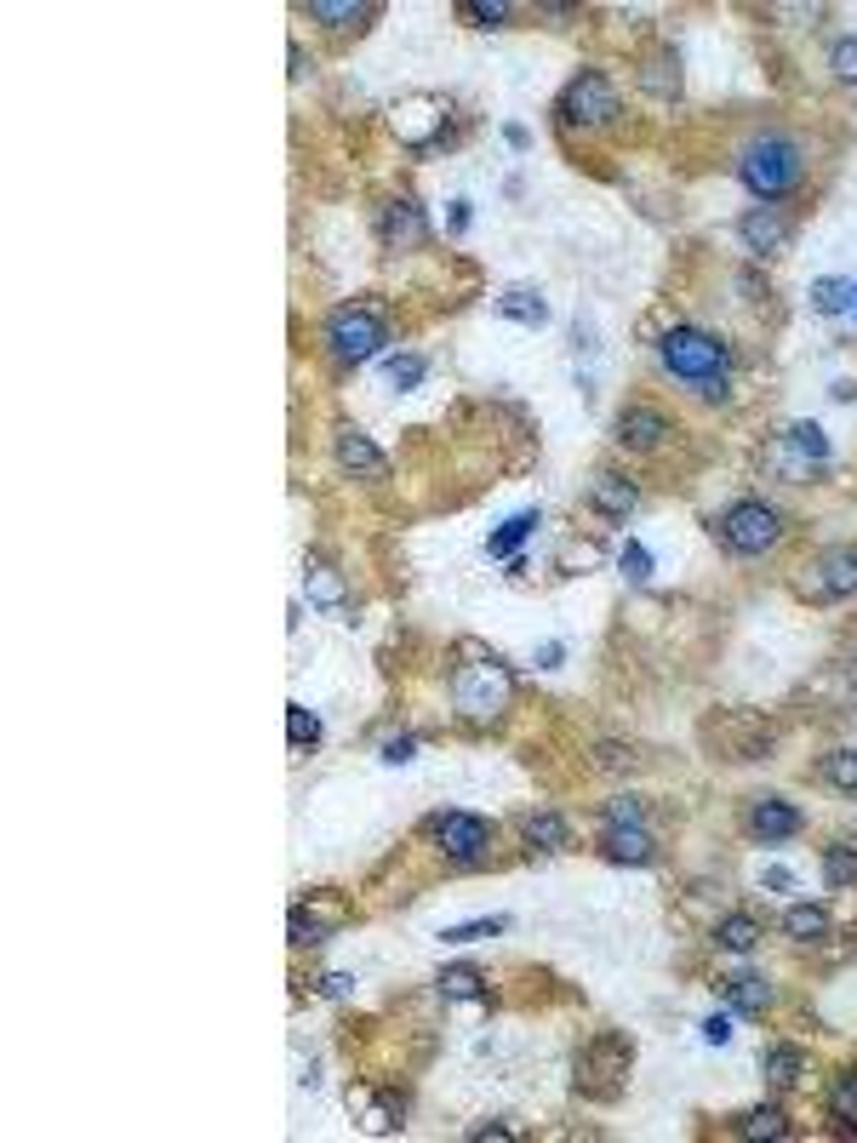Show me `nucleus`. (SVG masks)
Here are the masks:
<instances>
[{
    "label": "nucleus",
    "mask_w": 857,
    "mask_h": 1143,
    "mask_svg": "<svg viewBox=\"0 0 857 1143\" xmlns=\"http://www.w3.org/2000/svg\"><path fill=\"white\" fill-rule=\"evenodd\" d=\"M657 355L675 378H686L703 400H726V371H732V349L714 332H698V326H669L657 337Z\"/></svg>",
    "instance_id": "obj_1"
},
{
    "label": "nucleus",
    "mask_w": 857,
    "mask_h": 1143,
    "mask_svg": "<svg viewBox=\"0 0 857 1143\" xmlns=\"http://www.w3.org/2000/svg\"><path fill=\"white\" fill-rule=\"evenodd\" d=\"M514 698V675L498 664V657H486L469 646V664L452 669V703L469 714V721H498Z\"/></svg>",
    "instance_id": "obj_2"
},
{
    "label": "nucleus",
    "mask_w": 857,
    "mask_h": 1143,
    "mask_svg": "<svg viewBox=\"0 0 857 1143\" xmlns=\"http://www.w3.org/2000/svg\"><path fill=\"white\" fill-rule=\"evenodd\" d=\"M737 178L749 184V195L755 200H783L794 184H800V149L789 137H778V132H766V137H755L749 149H743V160H737Z\"/></svg>",
    "instance_id": "obj_3"
},
{
    "label": "nucleus",
    "mask_w": 857,
    "mask_h": 1143,
    "mask_svg": "<svg viewBox=\"0 0 857 1143\" xmlns=\"http://www.w3.org/2000/svg\"><path fill=\"white\" fill-rule=\"evenodd\" d=\"M628 1064H635V1046L606 1029V1035H594L578 1052V1075H571V1086H578L583 1098H594V1103H612V1098H623V1086H628Z\"/></svg>",
    "instance_id": "obj_4"
},
{
    "label": "nucleus",
    "mask_w": 857,
    "mask_h": 1143,
    "mask_svg": "<svg viewBox=\"0 0 857 1143\" xmlns=\"http://www.w3.org/2000/svg\"><path fill=\"white\" fill-rule=\"evenodd\" d=\"M383 321H378V309H366V303H343L332 309V321H326V349L343 360V366H360L371 355H383Z\"/></svg>",
    "instance_id": "obj_5"
},
{
    "label": "nucleus",
    "mask_w": 857,
    "mask_h": 1143,
    "mask_svg": "<svg viewBox=\"0 0 857 1143\" xmlns=\"http://www.w3.org/2000/svg\"><path fill=\"white\" fill-rule=\"evenodd\" d=\"M721 537H726V550H737V555H766L771 543L783 537V521H778V509H771V503L743 498V503H732V509H726Z\"/></svg>",
    "instance_id": "obj_6"
},
{
    "label": "nucleus",
    "mask_w": 857,
    "mask_h": 1143,
    "mask_svg": "<svg viewBox=\"0 0 857 1143\" xmlns=\"http://www.w3.org/2000/svg\"><path fill=\"white\" fill-rule=\"evenodd\" d=\"M703 737H709L726 761H760V755L771 750V726L760 721V714H749V709L714 714V721L703 726Z\"/></svg>",
    "instance_id": "obj_7"
},
{
    "label": "nucleus",
    "mask_w": 857,
    "mask_h": 1143,
    "mask_svg": "<svg viewBox=\"0 0 857 1143\" xmlns=\"http://www.w3.org/2000/svg\"><path fill=\"white\" fill-rule=\"evenodd\" d=\"M560 121H566V126H612V121H617V92H612V80L594 75V69H583V75L560 92Z\"/></svg>",
    "instance_id": "obj_8"
},
{
    "label": "nucleus",
    "mask_w": 857,
    "mask_h": 1143,
    "mask_svg": "<svg viewBox=\"0 0 857 1143\" xmlns=\"http://www.w3.org/2000/svg\"><path fill=\"white\" fill-rule=\"evenodd\" d=\"M429 835H435V846L452 857V864H475V857L492 846V823L475 818V812H435L429 818Z\"/></svg>",
    "instance_id": "obj_9"
},
{
    "label": "nucleus",
    "mask_w": 857,
    "mask_h": 1143,
    "mask_svg": "<svg viewBox=\"0 0 857 1143\" xmlns=\"http://www.w3.org/2000/svg\"><path fill=\"white\" fill-rule=\"evenodd\" d=\"M378 241L389 252H418V246H429V218H423V207H418L412 195H394V200H383V207H378Z\"/></svg>",
    "instance_id": "obj_10"
},
{
    "label": "nucleus",
    "mask_w": 857,
    "mask_h": 1143,
    "mask_svg": "<svg viewBox=\"0 0 857 1143\" xmlns=\"http://www.w3.org/2000/svg\"><path fill=\"white\" fill-rule=\"evenodd\" d=\"M394 132H400V143H412V149H435L446 137V103L418 98L407 109H394Z\"/></svg>",
    "instance_id": "obj_11"
},
{
    "label": "nucleus",
    "mask_w": 857,
    "mask_h": 1143,
    "mask_svg": "<svg viewBox=\"0 0 857 1143\" xmlns=\"http://www.w3.org/2000/svg\"><path fill=\"white\" fill-rule=\"evenodd\" d=\"M669 435H675V429H669V418L657 412V407H623L617 412V441L628 452H657Z\"/></svg>",
    "instance_id": "obj_12"
},
{
    "label": "nucleus",
    "mask_w": 857,
    "mask_h": 1143,
    "mask_svg": "<svg viewBox=\"0 0 857 1143\" xmlns=\"http://www.w3.org/2000/svg\"><path fill=\"white\" fill-rule=\"evenodd\" d=\"M737 235H743V246H749L755 257H771V252L789 246V223H783L778 207H749L737 218Z\"/></svg>",
    "instance_id": "obj_13"
},
{
    "label": "nucleus",
    "mask_w": 857,
    "mask_h": 1143,
    "mask_svg": "<svg viewBox=\"0 0 857 1143\" xmlns=\"http://www.w3.org/2000/svg\"><path fill=\"white\" fill-rule=\"evenodd\" d=\"M337 464L349 469V475H360V480H383V475H389V457L371 446L360 429H349V423L337 429Z\"/></svg>",
    "instance_id": "obj_14"
},
{
    "label": "nucleus",
    "mask_w": 857,
    "mask_h": 1143,
    "mask_svg": "<svg viewBox=\"0 0 857 1143\" xmlns=\"http://www.w3.org/2000/svg\"><path fill=\"white\" fill-rule=\"evenodd\" d=\"M589 503L606 514V521H628V514H635V503H641V486L628 480V475H594L589 480Z\"/></svg>",
    "instance_id": "obj_15"
},
{
    "label": "nucleus",
    "mask_w": 857,
    "mask_h": 1143,
    "mask_svg": "<svg viewBox=\"0 0 857 1143\" xmlns=\"http://www.w3.org/2000/svg\"><path fill=\"white\" fill-rule=\"evenodd\" d=\"M749 835H760V841H789V835H800V812L789 807V800H778V795H755Z\"/></svg>",
    "instance_id": "obj_16"
},
{
    "label": "nucleus",
    "mask_w": 857,
    "mask_h": 1143,
    "mask_svg": "<svg viewBox=\"0 0 857 1143\" xmlns=\"http://www.w3.org/2000/svg\"><path fill=\"white\" fill-rule=\"evenodd\" d=\"M812 595L823 600H835V595H852L857 589V550H828L817 566H812Z\"/></svg>",
    "instance_id": "obj_17"
},
{
    "label": "nucleus",
    "mask_w": 857,
    "mask_h": 1143,
    "mask_svg": "<svg viewBox=\"0 0 857 1143\" xmlns=\"http://www.w3.org/2000/svg\"><path fill=\"white\" fill-rule=\"evenodd\" d=\"M600 852L612 857V864H652L657 846L646 835V823H606V835H600Z\"/></svg>",
    "instance_id": "obj_18"
},
{
    "label": "nucleus",
    "mask_w": 857,
    "mask_h": 1143,
    "mask_svg": "<svg viewBox=\"0 0 857 1143\" xmlns=\"http://www.w3.org/2000/svg\"><path fill=\"white\" fill-rule=\"evenodd\" d=\"M303 595L314 600V607H326V612H343V600H349V584H343V572L332 561H309L303 566Z\"/></svg>",
    "instance_id": "obj_19"
},
{
    "label": "nucleus",
    "mask_w": 857,
    "mask_h": 1143,
    "mask_svg": "<svg viewBox=\"0 0 857 1143\" xmlns=\"http://www.w3.org/2000/svg\"><path fill=\"white\" fill-rule=\"evenodd\" d=\"M721 995H726L732 1012H749V1018L771 1007V984L760 978V972H732V978H721Z\"/></svg>",
    "instance_id": "obj_20"
},
{
    "label": "nucleus",
    "mask_w": 857,
    "mask_h": 1143,
    "mask_svg": "<svg viewBox=\"0 0 857 1143\" xmlns=\"http://www.w3.org/2000/svg\"><path fill=\"white\" fill-rule=\"evenodd\" d=\"M314 23H326V29H360L366 18H378V7L371 0H309L303 7Z\"/></svg>",
    "instance_id": "obj_21"
},
{
    "label": "nucleus",
    "mask_w": 857,
    "mask_h": 1143,
    "mask_svg": "<svg viewBox=\"0 0 857 1143\" xmlns=\"http://www.w3.org/2000/svg\"><path fill=\"white\" fill-rule=\"evenodd\" d=\"M641 86L652 98H680V57L675 52H652L646 69H641Z\"/></svg>",
    "instance_id": "obj_22"
},
{
    "label": "nucleus",
    "mask_w": 857,
    "mask_h": 1143,
    "mask_svg": "<svg viewBox=\"0 0 857 1143\" xmlns=\"http://www.w3.org/2000/svg\"><path fill=\"white\" fill-rule=\"evenodd\" d=\"M532 532H537V509H521V514H509V521L486 537V550H492V555H514Z\"/></svg>",
    "instance_id": "obj_23"
},
{
    "label": "nucleus",
    "mask_w": 857,
    "mask_h": 1143,
    "mask_svg": "<svg viewBox=\"0 0 857 1143\" xmlns=\"http://www.w3.org/2000/svg\"><path fill=\"white\" fill-rule=\"evenodd\" d=\"M521 835H526L537 852H560V846H566V818H560V812H532V818L521 823Z\"/></svg>",
    "instance_id": "obj_24"
},
{
    "label": "nucleus",
    "mask_w": 857,
    "mask_h": 1143,
    "mask_svg": "<svg viewBox=\"0 0 857 1143\" xmlns=\"http://www.w3.org/2000/svg\"><path fill=\"white\" fill-rule=\"evenodd\" d=\"M498 309L509 314V321H521V326H543V321H549V303H543L537 292H526V286L503 292V298H498Z\"/></svg>",
    "instance_id": "obj_25"
},
{
    "label": "nucleus",
    "mask_w": 857,
    "mask_h": 1143,
    "mask_svg": "<svg viewBox=\"0 0 857 1143\" xmlns=\"http://www.w3.org/2000/svg\"><path fill=\"white\" fill-rule=\"evenodd\" d=\"M783 932L800 937V943H817V937H828V914H823L817 903H794V909L783 914Z\"/></svg>",
    "instance_id": "obj_26"
},
{
    "label": "nucleus",
    "mask_w": 857,
    "mask_h": 1143,
    "mask_svg": "<svg viewBox=\"0 0 857 1143\" xmlns=\"http://www.w3.org/2000/svg\"><path fill=\"white\" fill-rule=\"evenodd\" d=\"M783 446L800 457V464H828V441H823L817 423H794L789 435H783Z\"/></svg>",
    "instance_id": "obj_27"
},
{
    "label": "nucleus",
    "mask_w": 857,
    "mask_h": 1143,
    "mask_svg": "<svg viewBox=\"0 0 857 1143\" xmlns=\"http://www.w3.org/2000/svg\"><path fill=\"white\" fill-rule=\"evenodd\" d=\"M760 1069H766V1080H771V1086H794V1080H800V1069H806V1057H800L794 1046H766Z\"/></svg>",
    "instance_id": "obj_28"
},
{
    "label": "nucleus",
    "mask_w": 857,
    "mask_h": 1143,
    "mask_svg": "<svg viewBox=\"0 0 857 1143\" xmlns=\"http://www.w3.org/2000/svg\"><path fill=\"white\" fill-rule=\"evenodd\" d=\"M714 937H721V950H732V955H749L755 943H760V926H755V914H726V921H721V932H714Z\"/></svg>",
    "instance_id": "obj_29"
},
{
    "label": "nucleus",
    "mask_w": 857,
    "mask_h": 1143,
    "mask_svg": "<svg viewBox=\"0 0 857 1143\" xmlns=\"http://www.w3.org/2000/svg\"><path fill=\"white\" fill-rule=\"evenodd\" d=\"M828 1109H835V1121H841L846 1132H857V1075H852V1069L828 1080Z\"/></svg>",
    "instance_id": "obj_30"
},
{
    "label": "nucleus",
    "mask_w": 857,
    "mask_h": 1143,
    "mask_svg": "<svg viewBox=\"0 0 857 1143\" xmlns=\"http://www.w3.org/2000/svg\"><path fill=\"white\" fill-rule=\"evenodd\" d=\"M441 995H452V1000H486V978L475 966H446L441 972Z\"/></svg>",
    "instance_id": "obj_31"
},
{
    "label": "nucleus",
    "mask_w": 857,
    "mask_h": 1143,
    "mask_svg": "<svg viewBox=\"0 0 857 1143\" xmlns=\"http://www.w3.org/2000/svg\"><path fill=\"white\" fill-rule=\"evenodd\" d=\"M823 880L828 886H857V846H828L823 852Z\"/></svg>",
    "instance_id": "obj_32"
},
{
    "label": "nucleus",
    "mask_w": 857,
    "mask_h": 1143,
    "mask_svg": "<svg viewBox=\"0 0 857 1143\" xmlns=\"http://www.w3.org/2000/svg\"><path fill=\"white\" fill-rule=\"evenodd\" d=\"M737 1138H789V1121L778 1109H749L737 1121Z\"/></svg>",
    "instance_id": "obj_33"
},
{
    "label": "nucleus",
    "mask_w": 857,
    "mask_h": 1143,
    "mask_svg": "<svg viewBox=\"0 0 857 1143\" xmlns=\"http://www.w3.org/2000/svg\"><path fill=\"white\" fill-rule=\"evenodd\" d=\"M823 778L835 784L841 795H857V750H835V755H823Z\"/></svg>",
    "instance_id": "obj_34"
},
{
    "label": "nucleus",
    "mask_w": 857,
    "mask_h": 1143,
    "mask_svg": "<svg viewBox=\"0 0 857 1143\" xmlns=\"http://www.w3.org/2000/svg\"><path fill=\"white\" fill-rule=\"evenodd\" d=\"M852 298H857L852 280H817V286H812V309H817V314H841Z\"/></svg>",
    "instance_id": "obj_35"
},
{
    "label": "nucleus",
    "mask_w": 857,
    "mask_h": 1143,
    "mask_svg": "<svg viewBox=\"0 0 857 1143\" xmlns=\"http://www.w3.org/2000/svg\"><path fill=\"white\" fill-rule=\"evenodd\" d=\"M286 737H292V750H303V743L321 737V721H314L303 703H286Z\"/></svg>",
    "instance_id": "obj_36"
},
{
    "label": "nucleus",
    "mask_w": 857,
    "mask_h": 1143,
    "mask_svg": "<svg viewBox=\"0 0 857 1143\" xmlns=\"http://www.w3.org/2000/svg\"><path fill=\"white\" fill-rule=\"evenodd\" d=\"M286 932H292V943H321L326 921H321V914H309V909H292V914H286Z\"/></svg>",
    "instance_id": "obj_37"
},
{
    "label": "nucleus",
    "mask_w": 857,
    "mask_h": 1143,
    "mask_svg": "<svg viewBox=\"0 0 857 1143\" xmlns=\"http://www.w3.org/2000/svg\"><path fill=\"white\" fill-rule=\"evenodd\" d=\"M400 1114H407V1103H400V1098H378V1103L366 1109V1132H394Z\"/></svg>",
    "instance_id": "obj_38"
},
{
    "label": "nucleus",
    "mask_w": 857,
    "mask_h": 1143,
    "mask_svg": "<svg viewBox=\"0 0 857 1143\" xmlns=\"http://www.w3.org/2000/svg\"><path fill=\"white\" fill-rule=\"evenodd\" d=\"M617 566H623V578H628V584H646V578H652V555L641 550V543H623Z\"/></svg>",
    "instance_id": "obj_39"
},
{
    "label": "nucleus",
    "mask_w": 857,
    "mask_h": 1143,
    "mask_svg": "<svg viewBox=\"0 0 857 1143\" xmlns=\"http://www.w3.org/2000/svg\"><path fill=\"white\" fill-rule=\"evenodd\" d=\"M464 18H475L480 29H498L509 18V0H464Z\"/></svg>",
    "instance_id": "obj_40"
},
{
    "label": "nucleus",
    "mask_w": 857,
    "mask_h": 1143,
    "mask_svg": "<svg viewBox=\"0 0 857 1143\" xmlns=\"http://www.w3.org/2000/svg\"><path fill=\"white\" fill-rule=\"evenodd\" d=\"M503 926H509L503 914H492V921H469V926H452V932H446V943H480V937H498Z\"/></svg>",
    "instance_id": "obj_41"
},
{
    "label": "nucleus",
    "mask_w": 857,
    "mask_h": 1143,
    "mask_svg": "<svg viewBox=\"0 0 857 1143\" xmlns=\"http://www.w3.org/2000/svg\"><path fill=\"white\" fill-rule=\"evenodd\" d=\"M423 378V355H400V360H389V384L394 389H412Z\"/></svg>",
    "instance_id": "obj_42"
},
{
    "label": "nucleus",
    "mask_w": 857,
    "mask_h": 1143,
    "mask_svg": "<svg viewBox=\"0 0 857 1143\" xmlns=\"http://www.w3.org/2000/svg\"><path fill=\"white\" fill-rule=\"evenodd\" d=\"M828 64H835V75H841V80H857V35L835 41V52H828Z\"/></svg>",
    "instance_id": "obj_43"
},
{
    "label": "nucleus",
    "mask_w": 857,
    "mask_h": 1143,
    "mask_svg": "<svg viewBox=\"0 0 857 1143\" xmlns=\"http://www.w3.org/2000/svg\"><path fill=\"white\" fill-rule=\"evenodd\" d=\"M641 818H646V812H641L635 795H623V800H612V807H606V823H641Z\"/></svg>",
    "instance_id": "obj_44"
},
{
    "label": "nucleus",
    "mask_w": 857,
    "mask_h": 1143,
    "mask_svg": "<svg viewBox=\"0 0 857 1143\" xmlns=\"http://www.w3.org/2000/svg\"><path fill=\"white\" fill-rule=\"evenodd\" d=\"M703 1041H709V1046H726V1041H732V1018L714 1012V1018L703 1023Z\"/></svg>",
    "instance_id": "obj_45"
},
{
    "label": "nucleus",
    "mask_w": 857,
    "mask_h": 1143,
    "mask_svg": "<svg viewBox=\"0 0 857 1143\" xmlns=\"http://www.w3.org/2000/svg\"><path fill=\"white\" fill-rule=\"evenodd\" d=\"M412 755H418V737H389V743H383V761H389V766L412 761Z\"/></svg>",
    "instance_id": "obj_46"
},
{
    "label": "nucleus",
    "mask_w": 857,
    "mask_h": 1143,
    "mask_svg": "<svg viewBox=\"0 0 857 1143\" xmlns=\"http://www.w3.org/2000/svg\"><path fill=\"white\" fill-rule=\"evenodd\" d=\"M600 766H612V772H623V766H635V755H628L623 743H600Z\"/></svg>",
    "instance_id": "obj_47"
},
{
    "label": "nucleus",
    "mask_w": 857,
    "mask_h": 1143,
    "mask_svg": "<svg viewBox=\"0 0 857 1143\" xmlns=\"http://www.w3.org/2000/svg\"><path fill=\"white\" fill-rule=\"evenodd\" d=\"M349 989H355V978H349V972H326V978H321V995H332V1000H343Z\"/></svg>",
    "instance_id": "obj_48"
},
{
    "label": "nucleus",
    "mask_w": 857,
    "mask_h": 1143,
    "mask_svg": "<svg viewBox=\"0 0 857 1143\" xmlns=\"http://www.w3.org/2000/svg\"><path fill=\"white\" fill-rule=\"evenodd\" d=\"M503 137H509V149H526V143H532L526 126H503Z\"/></svg>",
    "instance_id": "obj_49"
},
{
    "label": "nucleus",
    "mask_w": 857,
    "mask_h": 1143,
    "mask_svg": "<svg viewBox=\"0 0 857 1143\" xmlns=\"http://www.w3.org/2000/svg\"><path fill=\"white\" fill-rule=\"evenodd\" d=\"M286 57H292V75L303 80V75H309V57H303V46H292V52H286Z\"/></svg>",
    "instance_id": "obj_50"
},
{
    "label": "nucleus",
    "mask_w": 857,
    "mask_h": 1143,
    "mask_svg": "<svg viewBox=\"0 0 857 1143\" xmlns=\"http://www.w3.org/2000/svg\"><path fill=\"white\" fill-rule=\"evenodd\" d=\"M766 886H778V892H783V886H794V875L789 869H766Z\"/></svg>",
    "instance_id": "obj_51"
}]
</instances>
